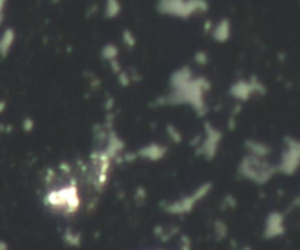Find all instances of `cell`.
I'll return each mask as SVG.
<instances>
[{
	"instance_id": "7",
	"label": "cell",
	"mask_w": 300,
	"mask_h": 250,
	"mask_svg": "<svg viewBox=\"0 0 300 250\" xmlns=\"http://www.w3.org/2000/svg\"><path fill=\"white\" fill-rule=\"evenodd\" d=\"M300 163V143L292 136L284 138V149L281 154L280 164L277 166V173L292 176L298 171Z\"/></svg>"
},
{
	"instance_id": "6",
	"label": "cell",
	"mask_w": 300,
	"mask_h": 250,
	"mask_svg": "<svg viewBox=\"0 0 300 250\" xmlns=\"http://www.w3.org/2000/svg\"><path fill=\"white\" fill-rule=\"evenodd\" d=\"M211 189H213V183L207 181V183L201 184L195 192H192L188 196H183V198H180L174 202H170V204H163L161 208L170 214H188L196 207L198 202H201L205 196L210 195Z\"/></svg>"
},
{
	"instance_id": "15",
	"label": "cell",
	"mask_w": 300,
	"mask_h": 250,
	"mask_svg": "<svg viewBox=\"0 0 300 250\" xmlns=\"http://www.w3.org/2000/svg\"><path fill=\"white\" fill-rule=\"evenodd\" d=\"M246 149L251 152L249 155H254V157H258V158H265L266 155H269L272 152V148L268 145V143L259 142V141H252V139H248L245 142Z\"/></svg>"
},
{
	"instance_id": "20",
	"label": "cell",
	"mask_w": 300,
	"mask_h": 250,
	"mask_svg": "<svg viewBox=\"0 0 300 250\" xmlns=\"http://www.w3.org/2000/svg\"><path fill=\"white\" fill-rule=\"evenodd\" d=\"M195 62H196L198 65L204 66V65L208 62V57H207V54H205L204 51H198V53L195 54Z\"/></svg>"
},
{
	"instance_id": "13",
	"label": "cell",
	"mask_w": 300,
	"mask_h": 250,
	"mask_svg": "<svg viewBox=\"0 0 300 250\" xmlns=\"http://www.w3.org/2000/svg\"><path fill=\"white\" fill-rule=\"evenodd\" d=\"M15 38H16V33L13 28H6L3 31V34L0 36V57L1 59L9 56V53L13 47Z\"/></svg>"
},
{
	"instance_id": "5",
	"label": "cell",
	"mask_w": 300,
	"mask_h": 250,
	"mask_svg": "<svg viewBox=\"0 0 300 250\" xmlns=\"http://www.w3.org/2000/svg\"><path fill=\"white\" fill-rule=\"evenodd\" d=\"M208 10L207 1L199 0H190V1H182V0H164L158 3V12L169 16H176L182 19H188L190 15L196 12H205Z\"/></svg>"
},
{
	"instance_id": "3",
	"label": "cell",
	"mask_w": 300,
	"mask_h": 250,
	"mask_svg": "<svg viewBox=\"0 0 300 250\" xmlns=\"http://www.w3.org/2000/svg\"><path fill=\"white\" fill-rule=\"evenodd\" d=\"M237 173H239V176H242L243 179L251 180L252 183L266 184L277 174V166H272L265 158L246 155L240 161Z\"/></svg>"
},
{
	"instance_id": "16",
	"label": "cell",
	"mask_w": 300,
	"mask_h": 250,
	"mask_svg": "<svg viewBox=\"0 0 300 250\" xmlns=\"http://www.w3.org/2000/svg\"><path fill=\"white\" fill-rule=\"evenodd\" d=\"M117 56H119V48L112 44V42H107L103 48H101V57L106 60V62H114L117 60Z\"/></svg>"
},
{
	"instance_id": "19",
	"label": "cell",
	"mask_w": 300,
	"mask_h": 250,
	"mask_svg": "<svg viewBox=\"0 0 300 250\" xmlns=\"http://www.w3.org/2000/svg\"><path fill=\"white\" fill-rule=\"evenodd\" d=\"M123 40H125V42H126L129 47H133V45L136 44V37L133 36V33L129 31V30H125V31H123Z\"/></svg>"
},
{
	"instance_id": "1",
	"label": "cell",
	"mask_w": 300,
	"mask_h": 250,
	"mask_svg": "<svg viewBox=\"0 0 300 250\" xmlns=\"http://www.w3.org/2000/svg\"><path fill=\"white\" fill-rule=\"evenodd\" d=\"M60 181L56 183L53 179L45 181L44 204L48 209L60 215H74L81 207V198L76 180L69 171L63 170L60 174Z\"/></svg>"
},
{
	"instance_id": "24",
	"label": "cell",
	"mask_w": 300,
	"mask_h": 250,
	"mask_svg": "<svg viewBox=\"0 0 300 250\" xmlns=\"http://www.w3.org/2000/svg\"><path fill=\"white\" fill-rule=\"evenodd\" d=\"M0 250H6V245L3 242H0Z\"/></svg>"
},
{
	"instance_id": "14",
	"label": "cell",
	"mask_w": 300,
	"mask_h": 250,
	"mask_svg": "<svg viewBox=\"0 0 300 250\" xmlns=\"http://www.w3.org/2000/svg\"><path fill=\"white\" fill-rule=\"evenodd\" d=\"M211 36L217 42H225L231 36V24L227 18H223L213 30Z\"/></svg>"
},
{
	"instance_id": "9",
	"label": "cell",
	"mask_w": 300,
	"mask_h": 250,
	"mask_svg": "<svg viewBox=\"0 0 300 250\" xmlns=\"http://www.w3.org/2000/svg\"><path fill=\"white\" fill-rule=\"evenodd\" d=\"M204 129H205V139L199 145L196 155H202L207 160H213L218 152L220 142L223 139V133H221V130L214 127L211 123H205Z\"/></svg>"
},
{
	"instance_id": "17",
	"label": "cell",
	"mask_w": 300,
	"mask_h": 250,
	"mask_svg": "<svg viewBox=\"0 0 300 250\" xmlns=\"http://www.w3.org/2000/svg\"><path fill=\"white\" fill-rule=\"evenodd\" d=\"M120 12H122V6H120L119 1H116V0H109V1L106 3L104 16H106L107 19H114V18H117Z\"/></svg>"
},
{
	"instance_id": "11",
	"label": "cell",
	"mask_w": 300,
	"mask_h": 250,
	"mask_svg": "<svg viewBox=\"0 0 300 250\" xmlns=\"http://www.w3.org/2000/svg\"><path fill=\"white\" fill-rule=\"evenodd\" d=\"M167 146L160 145V143H150L142 146L138 152L136 157L142 158V160H148V161H158L163 160L167 155Z\"/></svg>"
},
{
	"instance_id": "22",
	"label": "cell",
	"mask_w": 300,
	"mask_h": 250,
	"mask_svg": "<svg viewBox=\"0 0 300 250\" xmlns=\"http://www.w3.org/2000/svg\"><path fill=\"white\" fill-rule=\"evenodd\" d=\"M4 4H6V1L0 0V25L3 24V19H4Z\"/></svg>"
},
{
	"instance_id": "8",
	"label": "cell",
	"mask_w": 300,
	"mask_h": 250,
	"mask_svg": "<svg viewBox=\"0 0 300 250\" xmlns=\"http://www.w3.org/2000/svg\"><path fill=\"white\" fill-rule=\"evenodd\" d=\"M265 85L262 82L257 78V76H252L249 81L246 79H237L234 83H231L230 89H228V94L239 100V101H248L249 97L252 94H265Z\"/></svg>"
},
{
	"instance_id": "4",
	"label": "cell",
	"mask_w": 300,
	"mask_h": 250,
	"mask_svg": "<svg viewBox=\"0 0 300 250\" xmlns=\"http://www.w3.org/2000/svg\"><path fill=\"white\" fill-rule=\"evenodd\" d=\"M113 160L101 149H95L89 155V167H88V181L97 190L101 192L109 180V171L112 167Z\"/></svg>"
},
{
	"instance_id": "23",
	"label": "cell",
	"mask_w": 300,
	"mask_h": 250,
	"mask_svg": "<svg viewBox=\"0 0 300 250\" xmlns=\"http://www.w3.org/2000/svg\"><path fill=\"white\" fill-rule=\"evenodd\" d=\"M4 108H6V103H4V101H0V113H3Z\"/></svg>"
},
{
	"instance_id": "2",
	"label": "cell",
	"mask_w": 300,
	"mask_h": 250,
	"mask_svg": "<svg viewBox=\"0 0 300 250\" xmlns=\"http://www.w3.org/2000/svg\"><path fill=\"white\" fill-rule=\"evenodd\" d=\"M211 83L207 78L204 76H198V78H192V81H189L186 85L171 89L170 94L164 98H160L157 101V104L160 106H182V104H189L193 108L198 116H205L208 107L204 101V95L207 91H210Z\"/></svg>"
},
{
	"instance_id": "18",
	"label": "cell",
	"mask_w": 300,
	"mask_h": 250,
	"mask_svg": "<svg viewBox=\"0 0 300 250\" xmlns=\"http://www.w3.org/2000/svg\"><path fill=\"white\" fill-rule=\"evenodd\" d=\"M167 132H169V135H170V138L174 141L176 143H179L182 141V135H180V132L176 129V126H173V125H169L167 126Z\"/></svg>"
},
{
	"instance_id": "21",
	"label": "cell",
	"mask_w": 300,
	"mask_h": 250,
	"mask_svg": "<svg viewBox=\"0 0 300 250\" xmlns=\"http://www.w3.org/2000/svg\"><path fill=\"white\" fill-rule=\"evenodd\" d=\"M33 127H34L33 119H25V120H24V130H25V132H31Z\"/></svg>"
},
{
	"instance_id": "12",
	"label": "cell",
	"mask_w": 300,
	"mask_h": 250,
	"mask_svg": "<svg viewBox=\"0 0 300 250\" xmlns=\"http://www.w3.org/2000/svg\"><path fill=\"white\" fill-rule=\"evenodd\" d=\"M192 78H193L192 69L189 66H182L170 75V86H171V89L180 88V86L186 85L189 81H192Z\"/></svg>"
},
{
	"instance_id": "10",
	"label": "cell",
	"mask_w": 300,
	"mask_h": 250,
	"mask_svg": "<svg viewBox=\"0 0 300 250\" xmlns=\"http://www.w3.org/2000/svg\"><path fill=\"white\" fill-rule=\"evenodd\" d=\"M283 233H284V216L280 212L274 211L265 219V236L275 237Z\"/></svg>"
}]
</instances>
